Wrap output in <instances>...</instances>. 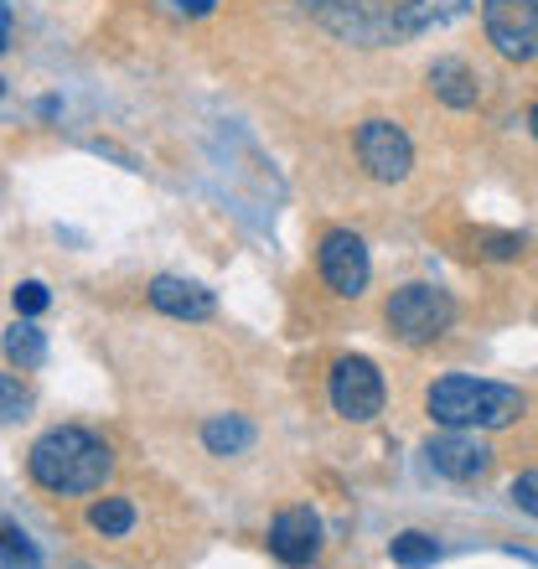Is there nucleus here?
<instances>
[{
	"mask_svg": "<svg viewBox=\"0 0 538 569\" xmlns=\"http://www.w3.org/2000/svg\"><path fill=\"white\" fill-rule=\"evenodd\" d=\"M300 11L352 47H404L456 21L466 0H300Z\"/></svg>",
	"mask_w": 538,
	"mask_h": 569,
	"instance_id": "f257e3e1",
	"label": "nucleus"
},
{
	"mask_svg": "<svg viewBox=\"0 0 538 569\" xmlns=\"http://www.w3.org/2000/svg\"><path fill=\"white\" fill-rule=\"evenodd\" d=\"M114 471V456L83 425H58L27 450V477L52 497H89Z\"/></svg>",
	"mask_w": 538,
	"mask_h": 569,
	"instance_id": "f03ea898",
	"label": "nucleus"
},
{
	"mask_svg": "<svg viewBox=\"0 0 538 569\" xmlns=\"http://www.w3.org/2000/svg\"><path fill=\"white\" fill-rule=\"evenodd\" d=\"M524 393L508 383H487V378H435L425 393V415L446 430H502V425L524 420Z\"/></svg>",
	"mask_w": 538,
	"mask_h": 569,
	"instance_id": "7ed1b4c3",
	"label": "nucleus"
},
{
	"mask_svg": "<svg viewBox=\"0 0 538 569\" xmlns=\"http://www.w3.org/2000/svg\"><path fill=\"white\" fill-rule=\"evenodd\" d=\"M383 321H389V331L399 337V342L409 347H425L435 342V337H446L450 321H456V300H450V290H440V284H399L389 296V306H383Z\"/></svg>",
	"mask_w": 538,
	"mask_h": 569,
	"instance_id": "20e7f679",
	"label": "nucleus"
},
{
	"mask_svg": "<svg viewBox=\"0 0 538 569\" xmlns=\"http://www.w3.org/2000/svg\"><path fill=\"white\" fill-rule=\"evenodd\" d=\"M481 27H487V42L497 47V58H538V0H481Z\"/></svg>",
	"mask_w": 538,
	"mask_h": 569,
	"instance_id": "39448f33",
	"label": "nucleus"
},
{
	"mask_svg": "<svg viewBox=\"0 0 538 569\" xmlns=\"http://www.w3.org/2000/svg\"><path fill=\"white\" fill-rule=\"evenodd\" d=\"M331 409L352 425H368L373 415H383V373L368 358H337L327 378Z\"/></svg>",
	"mask_w": 538,
	"mask_h": 569,
	"instance_id": "423d86ee",
	"label": "nucleus"
},
{
	"mask_svg": "<svg viewBox=\"0 0 538 569\" xmlns=\"http://www.w3.org/2000/svg\"><path fill=\"white\" fill-rule=\"evenodd\" d=\"M358 161L373 181H404L415 166V146L393 120H362L358 124Z\"/></svg>",
	"mask_w": 538,
	"mask_h": 569,
	"instance_id": "0eeeda50",
	"label": "nucleus"
},
{
	"mask_svg": "<svg viewBox=\"0 0 538 569\" xmlns=\"http://www.w3.org/2000/svg\"><path fill=\"white\" fill-rule=\"evenodd\" d=\"M316 264H321V280H327L331 296H352L358 300L368 290V249L352 228H331L321 249H316Z\"/></svg>",
	"mask_w": 538,
	"mask_h": 569,
	"instance_id": "6e6552de",
	"label": "nucleus"
},
{
	"mask_svg": "<svg viewBox=\"0 0 538 569\" xmlns=\"http://www.w3.org/2000/svg\"><path fill=\"white\" fill-rule=\"evenodd\" d=\"M425 461H430V471H440L450 481H477L492 471V450L477 440V430H450L425 446Z\"/></svg>",
	"mask_w": 538,
	"mask_h": 569,
	"instance_id": "1a4fd4ad",
	"label": "nucleus"
},
{
	"mask_svg": "<svg viewBox=\"0 0 538 569\" xmlns=\"http://www.w3.org/2000/svg\"><path fill=\"white\" fill-rule=\"evenodd\" d=\"M269 555L280 565L300 569L321 555V518L311 508H285L275 523H269Z\"/></svg>",
	"mask_w": 538,
	"mask_h": 569,
	"instance_id": "9d476101",
	"label": "nucleus"
},
{
	"mask_svg": "<svg viewBox=\"0 0 538 569\" xmlns=\"http://www.w3.org/2000/svg\"><path fill=\"white\" fill-rule=\"evenodd\" d=\"M150 306H156V311H166L171 321H208V316L218 311V300H212L208 284L177 280V274L150 280Z\"/></svg>",
	"mask_w": 538,
	"mask_h": 569,
	"instance_id": "9b49d317",
	"label": "nucleus"
},
{
	"mask_svg": "<svg viewBox=\"0 0 538 569\" xmlns=\"http://www.w3.org/2000/svg\"><path fill=\"white\" fill-rule=\"evenodd\" d=\"M430 89H435V99H440V104H450V109H471L477 104V73H471V68H466L461 58H440L430 68Z\"/></svg>",
	"mask_w": 538,
	"mask_h": 569,
	"instance_id": "f8f14e48",
	"label": "nucleus"
},
{
	"mask_svg": "<svg viewBox=\"0 0 538 569\" xmlns=\"http://www.w3.org/2000/svg\"><path fill=\"white\" fill-rule=\"evenodd\" d=\"M202 440H208L212 456H239V450L255 446V425L239 420V415H228V420L218 415V420L202 425Z\"/></svg>",
	"mask_w": 538,
	"mask_h": 569,
	"instance_id": "ddd939ff",
	"label": "nucleus"
},
{
	"mask_svg": "<svg viewBox=\"0 0 538 569\" xmlns=\"http://www.w3.org/2000/svg\"><path fill=\"white\" fill-rule=\"evenodd\" d=\"M89 523H93V533H104V539H124L134 528V502L130 497H99L89 508Z\"/></svg>",
	"mask_w": 538,
	"mask_h": 569,
	"instance_id": "4468645a",
	"label": "nucleus"
},
{
	"mask_svg": "<svg viewBox=\"0 0 538 569\" xmlns=\"http://www.w3.org/2000/svg\"><path fill=\"white\" fill-rule=\"evenodd\" d=\"M6 358L21 362V368H42L47 362V337L31 321H16L11 331H6Z\"/></svg>",
	"mask_w": 538,
	"mask_h": 569,
	"instance_id": "2eb2a0df",
	"label": "nucleus"
},
{
	"mask_svg": "<svg viewBox=\"0 0 538 569\" xmlns=\"http://www.w3.org/2000/svg\"><path fill=\"white\" fill-rule=\"evenodd\" d=\"M389 555L399 569H425L440 559V543L430 539V533H419V528H409V533H399V539L389 543Z\"/></svg>",
	"mask_w": 538,
	"mask_h": 569,
	"instance_id": "dca6fc26",
	"label": "nucleus"
},
{
	"mask_svg": "<svg viewBox=\"0 0 538 569\" xmlns=\"http://www.w3.org/2000/svg\"><path fill=\"white\" fill-rule=\"evenodd\" d=\"M6 569H42L37 565V555H31L27 533H21L16 523H6Z\"/></svg>",
	"mask_w": 538,
	"mask_h": 569,
	"instance_id": "f3484780",
	"label": "nucleus"
},
{
	"mask_svg": "<svg viewBox=\"0 0 538 569\" xmlns=\"http://www.w3.org/2000/svg\"><path fill=\"white\" fill-rule=\"evenodd\" d=\"M16 311H21V316H42L47 311V300H52V296H47V284L42 280H27V284H16Z\"/></svg>",
	"mask_w": 538,
	"mask_h": 569,
	"instance_id": "a211bd4d",
	"label": "nucleus"
},
{
	"mask_svg": "<svg viewBox=\"0 0 538 569\" xmlns=\"http://www.w3.org/2000/svg\"><path fill=\"white\" fill-rule=\"evenodd\" d=\"M512 502H518L528 518H538V471H524V477L512 481Z\"/></svg>",
	"mask_w": 538,
	"mask_h": 569,
	"instance_id": "6ab92c4d",
	"label": "nucleus"
},
{
	"mask_svg": "<svg viewBox=\"0 0 538 569\" xmlns=\"http://www.w3.org/2000/svg\"><path fill=\"white\" fill-rule=\"evenodd\" d=\"M0 389H6V420H27V415H21V409H27V393L16 389V373H6V383H0Z\"/></svg>",
	"mask_w": 538,
	"mask_h": 569,
	"instance_id": "aec40b11",
	"label": "nucleus"
},
{
	"mask_svg": "<svg viewBox=\"0 0 538 569\" xmlns=\"http://www.w3.org/2000/svg\"><path fill=\"white\" fill-rule=\"evenodd\" d=\"M218 0H177V11H187V16H208Z\"/></svg>",
	"mask_w": 538,
	"mask_h": 569,
	"instance_id": "412c9836",
	"label": "nucleus"
},
{
	"mask_svg": "<svg viewBox=\"0 0 538 569\" xmlns=\"http://www.w3.org/2000/svg\"><path fill=\"white\" fill-rule=\"evenodd\" d=\"M528 130H534V140H538V104L528 109Z\"/></svg>",
	"mask_w": 538,
	"mask_h": 569,
	"instance_id": "4be33fe9",
	"label": "nucleus"
}]
</instances>
